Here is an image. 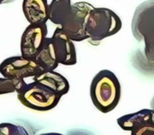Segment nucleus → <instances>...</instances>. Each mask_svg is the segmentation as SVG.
<instances>
[{"label":"nucleus","instance_id":"nucleus-1","mask_svg":"<svg viewBox=\"0 0 154 135\" xmlns=\"http://www.w3.org/2000/svg\"><path fill=\"white\" fill-rule=\"evenodd\" d=\"M121 91L118 78L109 69H102L97 73L90 85L92 103L103 114L112 112L118 106Z\"/></svg>","mask_w":154,"mask_h":135},{"label":"nucleus","instance_id":"nucleus-2","mask_svg":"<svg viewBox=\"0 0 154 135\" xmlns=\"http://www.w3.org/2000/svg\"><path fill=\"white\" fill-rule=\"evenodd\" d=\"M29 79L31 81H26L17 92V98L21 104L29 109L39 112H47L55 108L61 97L49 87Z\"/></svg>","mask_w":154,"mask_h":135},{"label":"nucleus","instance_id":"nucleus-3","mask_svg":"<svg viewBox=\"0 0 154 135\" xmlns=\"http://www.w3.org/2000/svg\"><path fill=\"white\" fill-rule=\"evenodd\" d=\"M121 28V18L113 10L105 7H95L89 14L86 31L89 41L96 44L116 34Z\"/></svg>","mask_w":154,"mask_h":135},{"label":"nucleus","instance_id":"nucleus-4","mask_svg":"<svg viewBox=\"0 0 154 135\" xmlns=\"http://www.w3.org/2000/svg\"><path fill=\"white\" fill-rule=\"evenodd\" d=\"M95 8L88 2H77L72 5L71 13L67 21L60 26L72 41L88 40L87 34V23L90 12Z\"/></svg>","mask_w":154,"mask_h":135},{"label":"nucleus","instance_id":"nucleus-5","mask_svg":"<svg viewBox=\"0 0 154 135\" xmlns=\"http://www.w3.org/2000/svg\"><path fill=\"white\" fill-rule=\"evenodd\" d=\"M43 73L39 65L22 56H13L5 59L0 63V74L11 79H29Z\"/></svg>","mask_w":154,"mask_h":135},{"label":"nucleus","instance_id":"nucleus-6","mask_svg":"<svg viewBox=\"0 0 154 135\" xmlns=\"http://www.w3.org/2000/svg\"><path fill=\"white\" fill-rule=\"evenodd\" d=\"M47 34L48 29L46 23L29 24L21 37V56L26 60H33L41 51L47 38Z\"/></svg>","mask_w":154,"mask_h":135},{"label":"nucleus","instance_id":"nucleus-7","mask_svg":"<svg viewBox=\"0 0 154 135\" xmlns=\"http://www.w3.org/2000/svg\"><path fill=\"white\" fill-rule=\"evenodd\" d=\"M51 39L59 64L64 66L77 64L78 60L75 45L60 26L55 29Z\"/></svg>","mask_w":154,"mask_h":135},{"label":"nucleus","instance_id":"nucleus-8","mask_svg":"<svg viewBox=\"0 0 154 135\" xmlns=\"http://www.w3.org/2000/svg\"><path fill=\"white\" fill-rule=\"evenodd\" d=\"M23 13L29 24L46 23L49 21L47 0H23Z\"/></svg>","mask_w":154,"mask_h":135},{"label":"nucleus","instance_id":"nucleus-9","mask_svg":"<svg viewBox=\"0 0 154 135\" xmlns=\"http://www.w3.org/2000/svg\"><path fill=\"white\" fill-rule=\"evenodd\" d=\"M31 79L49 87L61 97L69 91V83L68 79L55 70L42 73L37 77L32 78Z\"/></svg>","mask_w":154,"mask_h":135},{"label":"nucleus","instance_id":"nucleus-10","mask_svg":"<svg viewBox=\"0 0 154 135\" xmlns=\"http://www.w3.org/2000/svg\"><path fill=\"white\" fill-rule=\"evenodd\" d=\"M33 60L39 65L43 73L55 70L58 68L60 64L57 60L51 37L46 38L41 51L38 53Z\"/></svg>","mask_w":154,"mask_h":135},{"label":"nucleus","instance_id":"nucleus-11","mask_svg":"<svg viewBox=\"0 0 154 135\" xmlns=\"http://www.w3.org/2000/svg\"><path fill=\"white\" fill-rule=\"evenodd\" d=\"M72 10L71 0H51L49 5V20L61 26L69 18Z\"/></svg>","mask_w":154,"mask_h":135},{"label":"nucleus","instance_id":"nucleus-12","mask_svg":"<svg viewBox=\"0 0 154 135\" xmlns=\"http://www.w3.org/2000/svg\"><path fill=\"white\" fill-rule=\"evenodd\" d=\"M154 119V111L150 109H142L138 112L123 115L117 119V124L120 128L126 132H131L134 127L139 124Z\"/></svg>","mask_w":154,"mask_h":135},{"label":"nucleus","instance_id":"nucleus-13","mask_svg":"<svg viewBox=\"0 0 154 135\" xmlns=\"http://www.w3.org/2000/svg\"><path fill=\"white\" fill-rule=\"evenodd\" d=\"M26 79H11L7 78H0V95L17 93L25 84Z\"/></svg>","mask_w":154,"mask_h":135},{"label":"nucleus","instance_id":"nucleus-14","mask_svg":"<svg viewBox=\"0 0 154 135\" xmlns=\"http://www.w3.org/2000/svg\"><path fill=\"white\" fill-rule=\"evenodd\" d=\"M0 135H29L28 132L22 126L11 124H0Z\"/></svg>","mask_w":154,"mask_h":135},{"label":"nucleus","instance_id":"nucleus-15","mask_svg":"<svg viewBox=\"0 0 154 135\" xmlns=\"http://www.w3.org/2000/svg\"><path fill=\"white\" fill-rule=\"evenodd\" d=\"M131 135H154V119L143 122L134 127Z\"/></svg>","mask_w":154,"mask_h":135},{"label":"nucleus","instance_id":"nucleus-16","mask_svg":"<svg viewBox=\"0 0 154 135\" xmlns=\"http://www.w3.org/2000/svg\"><path fill=\"white\" fill-rule=\"evenodd\" d=\"M41 135H63L60 133H43ZM73 135H95L93 133L86 131V130H78L73 133Z\"/></svg>","mask_w":154,"mask_h":135},{"label":"nucleus","instance_id":"nucleus-17","mask_svg":"<svg viewBox=\"0 0 154 135\" xmlns=\"http://www.w3.org/2000/svg\"><path fill=\"white\" fill-rule=\"evenodd\" d=\"M151 109L154 111V97H152V101H151Z\"/></svg>","mask_w":154,"mask_h":135},{"label":"nucleus","instance_id":"nucleus-18","mask_svg":"<svg viewBox=\"0 0 154 135\" xmlns=\"http://www.w3.org/2000/svg\"><path fill=\"white\" fill-rule=\"evenodd\" d=\"M13 0H0V5L2 4H5V3H8V2H11Z\"/></svg>","mask_w":154,"mask_h":135}]
</instances>
